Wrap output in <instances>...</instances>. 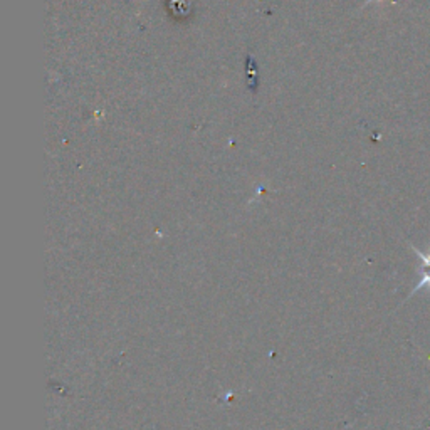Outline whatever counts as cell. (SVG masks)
<instances>
[{"label":"cell","mask_w":430,"mask_h":430,"mask_svg":"<svg viewBox=\"0 0 430 430\" xmlns=\"http://www.w3.org/2000/svg\"><path fill=\"white\" fill-rule=\"evenodd\" d=\"M414 252L418 256V259H420L422 266L430 267V249H429V252H422L420 249H415L414 247Z\"/></svg>","instance_id":"1"},{"label":"cell","mask_w":430,"mask_h":430,"mask_svg":"<svg viewBox=\"0 0 430 430\" xmlns=\"http://www.w3.org/2000/svg\"><path fill=\"white\" fill-rule=\"evenodd\" d=\"M422 288H430V273H425V271H424V273H422L420 282H418L417 288H415L414 293L422 291Z\"/></svg>","instance_id":"2"}]
</instances>
